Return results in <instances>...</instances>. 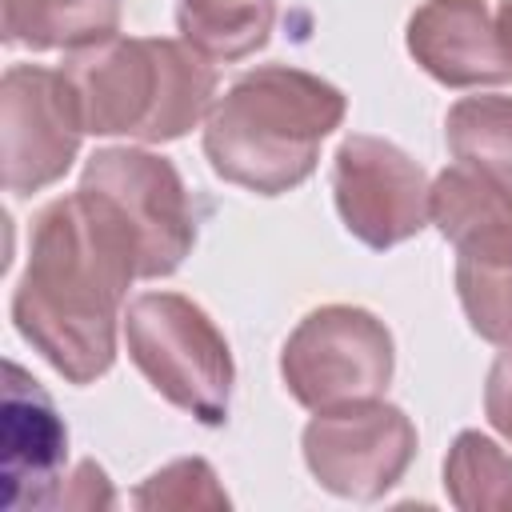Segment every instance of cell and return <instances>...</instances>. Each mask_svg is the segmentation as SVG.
<instances>
[{
  "instance_id": "7a4b0ae2",
  "label": "cell",
  "mask_w": 512,
  "mask_h": 512,
  "mask_svg": "<svg viewBox=\"0 0 512 512\" xmlns=\"http://www.w3.org/2000/svg\"><path fill=\"white\" fill-rule=\"evenodd\" d=\"M344 112V92L324 76L260 64L212 100L204 156L220 180L256 196H280L316 172L320 144L344 124Z\"/></svg>"
},
{
  "instance_id": "ba28073f",
  "label": "cell",
  "mask_w": 512,
  "mask_h": 512,
  "mask_svg": "<svg viewBox=\"0 0 512 512\" xmlns=\"http://www.w3.org/2000/svg\"><path fill=\"white\" fill-rule=\"evenodd\" d=\"M332 196L344 228L384 252L412 240L432 220L428 172L392 140L352 132L332 156Z\"/></svg>"
},
{
  "instance_id": "4fadbf2b",
  "label": "cell",
  "mask_w": 512,
  "mask_h": 512,
  "mask_svg": "<svg viewBox=\"0 0 512 512\" xmlns=\"http://www.w3.org/2000/svg\"><path fill=\"white\" fill-rule=\"evenodd\" d=\"M120 28V0H4V44L32 52H76L112 40Z\"/></svg>"
},
{
  "instance_id": "277c9868",
  "label": "cell",
  "mask_w": 512,
  "mask_h": 512,
  "mask_svg": "<svg viewBox=\"0 0 512 512\" xmlns=\"http://www.w3.org/2000/svg\"><path fill=\"white\" fill-rule=\"evenodd\" d=\"M124 344L172 408L216 428L228 420L236 364L216 320L180 292H140L124 308Z\"/></svg>"
},
{
  "instance_id": "6da1fadb",
  "label": "cell",
  "mask_w": 512,
  "mask_h": 512,
  "mask_svg": "<svg viewBox=\"0 0 512 512\" xmlns=\"http://www.w3.org/2000/svg\"><path fill=\"white\" fill-rule=\"evenodd\" d=\"M136 276V228L104 192L80 184L32 220L28 264L12 292L16 332L68 384H92L116 360L124 296Z\"/></svg>"
},
{
  "instance_id": "2e32d148",
  "label": "cell",
  "mask_w": 512,
  "mask_h": 512,
  "mask_svg": "<svg viewBox=\"0 0 512 512\" xmlns=\"http://www.w3.org/2000/svg\"><path fill=\"white\" fill-rule=\"evenodd\" d=\"M444 140L456 164H472L512 184V96H464L444 116Z\"/></svg>"
},
{
  "instance_id": "9c48e42d",
  "label": "cell",
  "mask_w": 512,
  "mask_h": 512,
  "mask_svg": "<svg viewBox=\"0 0 512 512\" xmlns=\"http://www.w3.org/2000/svg\"><path fill=\"white\" fill-rule=\"evenodd\" d=\"M80 184L104 192L140 236V280L172 276L196 244V216L176 164L148 148H96Z\"/></svg>"
},
{
  "instance_id": "5bb4252c",
  "label": "cell",
  "mask_w": 512,
  "mask_h": 512,
  "mask_svg": "<svg viewBox=\"0 0 512 512\" xmlns=\"http://www.w3.org/2000/svg\"><path fill=\"white\" fill-rule=\"evenodd\" d=\"M276 24V0H176L180 40L208 60H244L260 52Z\"/></svg>"
},
{
  "instance_id": "44dd1931",
  "label": "cell",
  "mask_w": 512,
  "mask_h": 512,
  "mask_svg": "<svg viewBox=\"0 0 512 512\" xmlns=\"http://www.w3.org/2000/svg\"><path fill=\"white\" fill-rule=\"evenodd\" d=\"M496 32H500V48H504V60H508V72H512V0L496 4Z\"/></svg>"
},
{
  "instance_id": "52a82bcc",
  "label": "cell",
  "mask_w": 512,
  "mask_h": 512,
  "mask_svg": "<svg viewBox=\"0 0 512 512\" xmlns=\"http://www.w3.org/2000/svg\"><path fill=\"white\" fill-rule=\"evenodd\" d=\"M84 120L60 68L12 64L0 80V160L4 188L32 196L56 184L80 152Z\"/></svg>"
},
{
  "instance_id": "9a60e30c",
  "label": "cell",
  "mask_w": 512,
  "mask_h": 512,
  "mask_svg": "<svg viewBox=\"0 0 512 512\" xmlns=\"http://www.w3.org/2000/svg\"><path fill=\"white\" fill-rule=\"evenodd\" d=\"M444 492L464 512H512V456L492 436L464 428L444 456Z\"/></svg>"
},
{
  "instance_id": "e0dca14e",
  "label": "cell",
  "mask_w": 512,
  "mask_h": 512,
  "mask_svg": "<svg viewBox=\"0 0 512 512\" xmlns=\"http://www.w3.org/2000/svg\"><path fill=\"white\" fill-rule=\"evenodd\" d=\"M136 508H228V492L216 484V472L200 456H184L152 472L136 496Z\"/></svg>"
},
{
  "instance_id": "30bf717a",
  "label": "cell",
  "mask_w": 512,
  "mask_h": 512,
  "mask_svg": "<svg viewBox=\"0 0 512 512\" xmlns=\"http://www.w3.org/2000/svg\"><path fill=\"white\" fill-rule=\"evenodd\" d=\"M68 464V428L52 396L16 364H4L0 480L8 508H52Z\"/></svg>"
},
{
  "instance_id": "d6986e66",
  "label": "cell",
  "mask_w": 512,
  "mask_h": 512,
  "mask_svg": "<svg viewBox=\"0 0 512 512\" xmlns=\"http://www.w3.org/2000/svg\"><path fill=\"white\" fill-rule=\"evenodd\" d=\"M112 504V484L96 460H80L72 476H64L52 508H108Z\"/></svg>"
},
{
  "instance_id": "3957f363",
  "label": "cell",
  "mask_w": 512,
  "mask_h": 512,
  "mask_svg": "<svg viewBox=\"0 0 512 512\" xmlns=\"http://www.w3.org/2000/svg\"><path fill=\"white\" fill-rule=\"evenodd\" d=\"M84 132L168 144L192 132L216 100V68L184 40L112 36L60 64Z\"/></svg>"
},
{
  "instance_id": "7c38bea8",
  "label": "cell",
  "mask_w": 512,
  "mask_h": 512,
  "mask_svg": "<svg viewBox=\"0 0 512 512\" xmlns=\"http://www.w3.org/2000/svg\"><path fill=\"white\" fill-rule=\"evenodd\" d=\"M432 224L456 248V268H512V184L452 164L432 180Z\"/></svg>"
},
{
  "instance_id": "8fae6325",
  "label": "cell",
  "mask_w": 512,
  "mask_h": 512,
  "mask_svg": "<svg viewBox=\"0 0 512 512\" xmlns=\"http://www.w3.org/2000/svg\"><path fill=\"white\" fill-rule=\"evenodd\" d=\"M408 56L444 88L512 84L488 0H424L404 28Z\"/></svg>"
},
{
  "instance_id": "8992f818",
  "label": "cell",
  "mask_w": 512,
  "mask_h": 512,
  "mask_svg": "<svg viewBox=\"0 0 512 512\" xmlns=\"http://www.w3.org/2000/svg\"><path fill=\"white\" fill-rule=\"evenodd\" d=\"M304 464L320 488L344 500H380L416 456V424L388 400L324 408L304 424Z\"/></svg>"
},
{
  "instance_id": "ac0fdd59",
  "label": "cell",
  "mask_w": 512,
  "mask_h": 512,
  "mask_svg": "<svg viewBox=\"0 0 512 512\" xmlns=\"http://www.w3.org/2000/svg\"><path fill=\"white\" fill-rule=\"evenodd\" d=\"M456 296L468 316V328L480 340L496 348H512V268L500 272L456 268Z\"/></svg>"
},
{
  "instance_id": "5b68a950",
  "label": "cell",
  "mask_w": 512,
  "mask_h": 512,
  "mask_svg": "<svg viewBox=\"0 0 512 512\" xmlns=\"http://www.w3.org/2000/svg\"><path fill=\"white\" fill-rule=\"evenodd\" d=\"M396 372L388 324L356 304L312 308L280 348V380L308 412L384 396Z\"/></svg>"
},
{
  "instance_id": "ffe728a7",
  "label": "cell",
  "mask_w": 512,
  "mask_h": 512,
  "mask_svg": "<svg viewBox=\"0 0 512 512\" xmlns=\"http://www.w3.org/2000/svg\"><path fill=\"white\" fill-rule=\"evenodd\" d=\"M484 416L512 444V348H504L484 380Z\"/></svg>"
}]
</instances>
